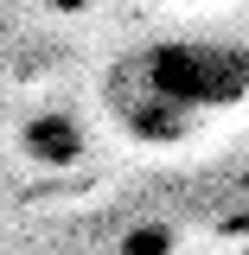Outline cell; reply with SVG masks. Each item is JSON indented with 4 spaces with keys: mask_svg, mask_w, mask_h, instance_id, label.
I'll use <instances>...</instances> for the list:
<instances>
[{
    "mask_svg": "<svg viewBox=\"0 0 249 255\" xmlns=\"http://www.w3.org/2000/svg\"><path fill=\"white\" fill-rule=\"evenodd\" d=\"M122 90L147 96L160 109H173L179 122H198V115H218V109H237L249 102V45H218V38H160L147 51L115 64Z\"/></svg>",
    "mask_w": 249,
    "mask_h": 255,
    "instance_id": "obj_1",
    "label": "cell"
},
{
    "mask_svg": "<svg viewBox=\"0 0 249 255\" xmlns=\"http://www.w3.org/2000/svg\"><path fill=\"white\" fill-rule=\"evenodd\" d=\"M26 147H32V159H77V128L70 122H58V115H45V122H32L26 128Z\"/></svg>",
    "mask_w": 249,
    "mask_h": 255,
    "instance_id": "obj_2",
    "label": "cell"
}]
</instances>
